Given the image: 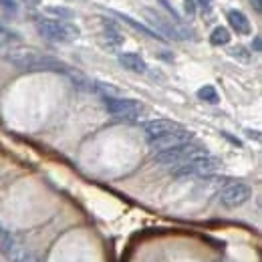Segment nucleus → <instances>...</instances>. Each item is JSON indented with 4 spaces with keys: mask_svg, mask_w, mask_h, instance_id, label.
I'll return each instance as SVG.
<instances>
[{
    "mask_svg": "<svg viewBox=\"0 0 262 262\" xmlns=\"http://www.w3.org/2000/svg\"><path fill=\"white\" fill-rule=\"evenodd\" d=\"M2 53H4L8 63H12V65L23 69V71H34V73H40V71H47V73H71V69L65 63H61L59 59L42 55V53L34 51L31 47H18L16 45V47H8Z\"/></svg>",
    "mask_w": 262,
    "mask_h": 262,
    "instance_id": "1",
    "label": "nucleus"
},
{
    "mask_svg": "<svg viewBox=\"0 0 262 262\" xmlns=\"http://www.w3.org/2000/svg\"><path fill=\"white\" fill-rule=\"evenodd\" d=\"M34 27H36V33L40 34L42 38H47V40H51V42H61V45L77 40L79 34H81L77 25L65 23V20H61V18H49V16L36 18Z\"/></svg>",
    "mask_w": 262,
    "mask_h": 262,
    "instance_id": "2",
    "label": "nucleus"
},
{
    "mask_svg": "<svg viewBox=\"0 0 262 262\" xmlns=\"http://www.w3.org/2000/svg\"><path fill=\"white\" fill-rule=\"evenodd\" d=\"M220 167H222L220 160H216L214 156L204 151L196 158H190V160H186L182 164L171 165V176H176V178H192V176L208 178V176H214Z\"/></svg>",
    "mask_w": 262,
    "mask_h": 262,
    "instance_id": "3",
    "label": "nucleus"
},
{
    "mask_svg": "<svg viewBox=\"0 0 262 262\" xmlns=\"http://www.w3.org/2000/svg\"><path fill=\"white\" fill-rule=\"evenodd\" d=\"M204 151H206V147H202L194 139H190V141H184V143H178V145H171V147L156 151L154 160L162 165H176L190 160V158H196V156L204 154Z\"/></svg>",
    "mask_w": 262,
    "mask_h": 262,
    "instance_id": "4",
    "label": "nucleus"
},
{
    "mask_svg": "<svg viewBox=\"0 0 262 262\" xmlns=\"http://www.w3.org/2000/svg\"><path fill=\"white\" fill-rule=\"evenodd\" d=\"M103 107L119 119H137L143 113V103L127 97H103Z\"/></svg>",
    "mask_w": 262,
    "mask_h": 262,
    "instance_id": "5",
    "label": "nucleus"
},
{
    "mask_svg": "<svg viewBox=\"0 0 262 262\" xmlns=\"http://www.w3.org/2000/svg\"><path fill=\"white\" fill-rule=\"evenodd\" d=\"M252 198V188L244 182H230L220 192V202L228 208H238Z\"/></svg>",
    "mask_w": 262,
    "mask_h": 262,
    "instance_id": "6",
    "label": "nucleus"
},
{
    "mask_svg": "<svg viewBox=\"0 0 262 262\" xmlns=\"http://www.w3.org/2000/svg\"><path fill=\"white\" fill-rule=\"evenodd\" d=\"M143 16L147 18V23L156 29V33L160 34V36H169V38H182L184 34L180 31V27L176 25V23H171V20H167L164 18L160 12H156V10H143Z\"/></svg>",
    "mask_w": 262,
    "mask_h": 262,
    "instance_id": "7",
    "label": "nucleus"
},
{
    "mask_svg": "<svg viewBox=\"0 0 262 262\" xmlns=\"http://www.w3.org/2000/svg\"><path fill=\"white\" fill-rule=\"evenodd\" d=\"M178 129H182V125L176 121H169V119H151V121L143 123V133L147 137V143L158 141V139H162V137Z\"/></svg>",
    "mask_w": 262,
    "mask_h": 262,
    "instance_id": "8",
    "label": "nucleus"
},
{
    "mask_svg": "<svg viewBox=\"0 0 262 262\" xmlns=\"http://www.w3.org/2000/svg\"><path fill=\"white\" fill-rule=\"evenodd\" d=\"M0 250L4 252V256L10 262H18L25 256V248L20 244H16V240L6 232V230L0 228Z\"/></svg>",
    "mask_w": 262,
    "mask_h": 262,
    "instance_id": "9",
    "label": "nucleus"
},
{
    "mask_svg": "<svg viewBox=\"0 0 262 262\" xmlns=\"http://www.w3.org/2000/svg\"><path fill=\"white\" fill-rule=\"evenodd\" d=\"M226 18H228L230 27L236 31V34H250L252 33L250 20H248V16H246L242 10H228V12H226Z\"/></svg>",
    "mask_w": 262,
    "mask_h": 262,
    "instance_id": "10",
    "label": "nucleus"
},
{
    "mask_svg": "<svg viewBox=\"0 0 262 262\" xmlns=\"http://www.w3.org/2000/svg\"><path fill=\"white\" fill-rule=\"evenodd\" d=\"M119 63L131 73H145L147 71V63L137 53H121L119 55Z\"/></svg>",
    "mask_w": 262,
    "mask_h": 262,
    "instance_id": "11",
    "label": "nucleus"
},
{
    "mask_svg": "<svg viewBox=\"0 0 262 262\" xmlns=\"http://www.w3.org/2000/svg\"><path fill=\"white\" fill-rule=\"evenodd\" d=\"M103 23H105V33H103L105 45H107L109 49H119V47L123 45V36H121V33L117 31L115 25H107V20H103Z\"/></svg>",
    "mask_w": 262,
    "mask_h": 262,
    "instance_id": "12",
    "label": "nucleus"
},
{
    "mask_svg": "<svg viewBox=\"0 0 262 262\" xmlns=\"http://www.w3.org/2000/svg\"><path fill=\"white\" fill-rule=\"evenodd\" d=\"M230 33L226 27H216L214 31H212V34H210V42L214 45V47H226L230 42Z\"/></svg>",
    "mask_w": 262,
    "mask_h": 262,
    "instance_id": "13",
    "label": "nucleus"
},
{
    "mask_svg": "<svg viewBox=\"0 0 262 262\" xmlns=\"http://www.w3.org/2000/svg\"><path fill=\"white\" fill-rule=\"evenodd\" d=\"M117 18H121L125 25H129V27H133L135 31H139V33H143V34H147V36H154V38H160V34L156 33V31H149L147 27H143V25H139L137 20H133L131 16H127V14H121V12H113Z\"/></svg>",
    "mask_w": 262,
    "mask_h": 262,
    "instance_id": "14",
    "label": "nucleus"
},
{
    "mask_svg": "<svg viewBox=\"0 0 262 262\" xmlns=\"http://www.w3.org/2000/svg\"><path fill=\"white\" fill-rule=\"evenodd\" d=\"M198 99H202L204 103H218L220 101V95H218V91H216V87H212V85H204V87H200L198 89Z\"/></svg>",
    "mask_w": 262,
    "mask_h": 262,
    "instance_id": "15",
    "label": "nucleus"
},
{
    "mask_svg": "<svg viewBox=\"0 0 262 262\" xmlns=\"http://www.w3.org/2000/svg\"><path fill=\"white\" fill-rule=\"evenodd\" d=\"M95 91H97L101 97H121V91L115 87V85H109V83H95Z\"/></svg>",
    "mask_w": 262,
    "mask_h": 262,
    "instance_id": "16",
    "label": "nucleus"
},
{
    "mask_svg": "<svg viewBox=\"0 0 262 262\" xmlns=\"http://www.w3.org/2000/svg\"><path fill=\"white\" fill-rule=\"evenodd\" d=\"M230 57H234V59H238V61H242V63H250V53H248L244 47H234V49H230Z\"/></svg>",
    "mask_w": 262,
    "mask_h": 262,
    "instance_id": "17",
    "label": "nucleus"
},
{
    "mask_svg": "<svg viewBox=\"0 0 262 262\" xmlns=\"http://www.w3.org/2000/svg\"><path fill=\"white\" fill-rule=\"evenodd\" d=\"M0 4H2V10H4L6 14H16V4H14V0H0Z\"/></svg>",
    "mask_w": 262,
    "mask_h": 262,
    "instance_id": "18",
    "label": "nucleus"
},
{
    "mask_svg": "<svg viewBox=\"0 0 262 262\" xmlns=\"http://www.w3.org/2000/svg\"><path fill=\"white\" fill-rule=\"evenodd\" d=\"M158 2H160V4H162V6H164L165 10H167V12H169V14H171V16H173V20H176V23H180V16H178V12H176V10H173V6H171V4H169V2H167V0H158Z\"/></svg>",
    "mask_w": 262,
    "mask_h": 262,
    "instance_id": "19",
    "label": "nucleus"
},
{
    "mask_svg": "<svg viewBox=\"0 0 262 262\" xmlns=\"http://www.w3.org/2000/svg\"><path fill=\"white\" fill-rule=\"evenodd\" d=\"M10 47V36L6 33H0V51H6Z\"/></svg>",
    "mask_w": 262,
    "mask_h": 262,
    "instance_id": "20",
    "label": "nucleus"
},
{
    "mask_svg": "<svg viewBox=\"0 0 262 262\" xmlns=\"http://www.w3.org/2000/svg\"><path fill=\"white\" fill-rule=\"evenodd\" d=\"M196 12V6H194V0H186V14H194Z\"/></svg>",
    "mask_w": 262,
    "mask_h": 262,
    "instance_id": "21",
    "label": "nucleus"
},
{
    "mask_svg": "<svg viewBox=\"0 0 262 262\" xmlns=\"http://www.w3.org/2000/svg\"><path fill=\"white\" fill-rule=\"evenodd\" d=\"M18 262H36V258H34L33 254H31V252L27 250V252H25V256H23V258H20Z\"/></svg>",
    "mask_w": 262,
    "mask_h": 262,
    "instance_id": "22",
    "label": "nucleus"
},
{
    "mask_svg": "<svg viewBox=\"0 0 262 262\" xmlns=\"http://www.w3.org/2000/svg\"><path fill=\"white\" fill-rule=\"evenodd\" d=\"M252 49H254V53H260V36H254V42H252Z\"/></svg>",
    "mask_w": 262,
    "mask_h": 262,
    "instance_id": "23",
    "label": "nucleus"
},
{
    "mask_svg": "<svg viewBox=\"0 0 262 262\" xmlns=\"http://www.w3.org/2000/svg\"><path fill=\"white\" fill-rule=\"evenodd\" d=\"M27 6H38L40 4V0H23Z\"/></svg>",
    "mask_w": 262,
    "mask_h": 262,
    "instance_id": "24",
    "label": "nucleus"
},
{
    "mask_svg": "<svg viewBox=\"0 0 262 262\" xmlns=\"http://www.w3.org/2000/svg\"><path fill=\"white\" fill-rule=\"evenodd\" d=\"M0 33H4V31H2V29H0Z\"/></svg>",
    "mask_w": 262,
    "mask_h": 262,
    "instance_id": "25",
    "label": "nucleus"
}]
</instances>
